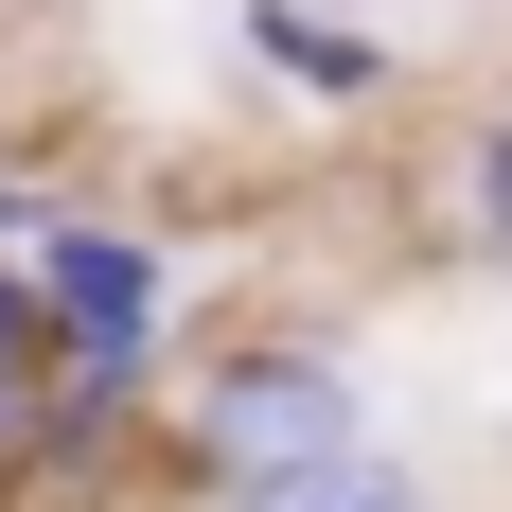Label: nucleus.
I'll list each match as a JSON object with an SVG mask.
<instances>
[{
  "label": "nucleus",
  "mask_w": 512,
  "mask_h": 512,
  "mask_svg": "<svg viewBox=\"0 0 512 512\" xmlns=\"http://www.w3.org/2000/svg\"><path fill=\"white\" fill-rule=\"evenodd\" d=\"M371 442V389L336 336H230V354L177 389V460L195 495H248V477H301V460H354Z\"/></svg>",
  "instance_id": "f257e3e1"
},
{
  "label": "nucleus",
  "mask_w": 512,
  "mask_h": 512,
  "mask_svg": "<svg viewBox=\"0 0 512 512\" xmlns=\"http://www.w3.org/2000/svg\"><path fill=\"white\" fill-rule=\"evenodd\" d=\"M230 53H248L283 106H389L407 89V53L371 36V18H336V0H230Z\"/></svg>",
  "instance_id": "7ed1b4c3"
},
{
  "label": "nucleus",
  "mask_w": 512,
  "mask_h": 512,
  "mask_svg": "<svg viewBox=\"0 0 512 512\" xmlns=\"http://www.w3.org/2000/svg\"><path fill=\"white\" fill-rule=\"evenodd\" d=\"M18 265H36L53 336H71V371H53V389H106V407H142L159 318H177V265H159V230H124V212H53Z\"/></svg>",
  "instance_id": "f03ea898"
},
{
  "label": "nucleus",
  "mask_w": 512,
  "mask_h": 512,
  "mask_svg": "<svg viewBox=\"0 0 512 512\" xmlns=\"http://www.w3.org/2000/svg\"><path fill=\"white\" fill-rule=\"evenodd\" d=\"M212 512H442V495H424V460H389V442H354V460L248 477V495H212Z\"/></svg>",
  "instance_id": "20e7f679"
},
{
  "label": "nucleus",
  "mask_w": 512,
  "mask_h": 512,
  "mask_svg": "<svg viewBox=\"0 0 512 512\" xmlns=\"http://www.w3.org/2000/svg\"><path fill=\"white\" fill-rule=\"evenodd\" d=\"M460 248H477V265H512V106L460 142Z\"/></svg>",
  "instance_id": "39448f33"
}]
</instances>
